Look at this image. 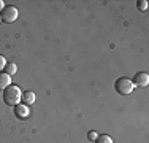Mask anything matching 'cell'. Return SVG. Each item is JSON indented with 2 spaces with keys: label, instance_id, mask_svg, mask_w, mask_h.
<instances>
[{
  "label": "cell",
  "instance_id": "3",
  "mask_svg": "<svg viewBox=\"0 0 149 143\" xmlns=\"http://www.w3.org/2000/svg\"><path fill=\"white\" fill-rule=\"evenodd\" d=\"M0 19H2L3 22H8V24L15 22V21L17 19V10H16V6H13V5L5 6V8L2 10V13H0Z\"/></svg>",
  "mask_w": 149,
  "mask_h": 143
},
{
  "label": "cell",
  "instance_id": "2",
  "mask_svg": "<svg viewBox=\"0 0 149 143\" xmlns=\"http://www.w3.org/2000/svg\"><path fill=\"white\" fill-rule=\"evenodd\" d=\"M114 89H116V92H119L120 95H129L130 92L133 91V83H132V80L122 76V78H119V80L114 83Z\"/></svg>",
  "mask_w": 149,
  "mask_h": 143
},
{
  "label": "cell",
  "instance_id": "7",
  "mask_svg": "<svg viewBox=\"0 0 149 143\" xmlns=\"http://www.w3.org/2000/svg\"><path fill=\"white\" fill-rule=\"evenodd\" d=\"M10 84H11V76L5 72H0V91H5Z\"/></svg>",
  "mask_w": 149,
  "mask_h": 143
},
{
  "label": "cell",
  "instance_id": "11",
  "mask_svg": "<svg viewBox=\"0 0 149 143\" xmlns=\"http://www.w3.org/2000/svg\"><path fill=\"white\" fill-rule=\"evenodd\" d=\"M5 65H6V60H5V57H3V56H0V72H2L3 69H5Z\"/></svg>",
  "mask_w": 149,
  "mask_h": 143
},
{
  "label": "cell",
  "instance_id": "5",
  "mask_svg": "<svg viewBox=\"0 0 149 143\" xmlns=\"http://www.w3.org/2000/svg\"><path fill=\"white\" fill-rule=\"evenodd\" d=\"M15 114L16 118H19V119H26L27 116H29V107L27 105H16L15 107Z\"/></svg>",
  "mask_w": 149,
  "mask_h": 143
},
{
  "label": "cell",
  "instance_id": "10",
  "mask_svg": "<svg viewBox=\"0 0 149 143\" xmlns=\"http://www.w3.org/2000/svg\"><path fill=\"white\" fill-rule=\"evenodd\" d=\"M138 10H141V11H146V10H148V2H146V0H141V2H138Z\"/></svg>",
  "mask_w": 149,
  "mask_h": 143
},
{
  "label": "cell",
  "instance_id": "4",
  "mask_svg": "<svg viewBox=\"0 0 149 143\" xmlns=\"http://www.w3.org/2000/svg\"><path fill=\"white\" fill-rule=\"evenodd\" d=\"M133 86H140V88H144V86L149 84V75L144 73V72H140L133 76Z\"/></svg>",
  "mask_w": 149,
  "mask_h": 143
},
{
  "label": "cell",
  "instance_id": "13",
  "mask_svg": "<svg viewBox=\"0 0 149 143\" xmlns=\"http://www.w3.org/2000/svg\"><path fill=\"white\" fill-rule=\"evenodd\" d=\"M3 8H5V5H3V2H2V0H0V11H2Z\"/></svg>",
  "mask_w": 149,
  "mask_h": 143
},
{
  "label": "cell",
  "instance_id": "6",
  "mask_svg": "<svg viewBox=\"0 0 149 143\" xmlns=\"http://www.w3.org/2000/svg\"><path fill=\"white\" fill-rule=\"evenodd\" d=\"M35 92L33 91H26V92H22V95H21V100H22V103L24 105H32V103L35 102Z\"/></svg>",
  "mask_w": 149,
  "mask_h": 143
},
{
  "label": "cell",
  "instance_id": "1",
  "mask_svg": "<svg viewBox=\"0 0 149 143\" xmlns=\"http://www.w3.org/2000/svg\"><path fill=\"white\" fill-rule=\"evenodd\" d=\"M21 95H22L21 89L15 84H10L8 88L3 91V102L10 107H13V105L16 107V105H19V102H21Z\"/></svg>",
  "mask_w": 149,
  "mask_h": 143
},
{
  "label": "cell",
  "instance_id": "9",
  "mask_svg": "<svg viewBox=\"0 0 149 143\" xmlns=\"http://www.w3.org/2000/svg\"><path fill=\"white\" fill-rule=\"evenodd\" d=\"M95 143H113V138L106 134H102V135H97L95 138Z\"/></svg>",
  "mask_w": 149,
  "mask_h": 143
},
{
  "label": "cell",
  "instance_id": "12",
  "mask_svg": "<svg viewBox=\"0 0 149 143\" xmlns=\"http://www.w3.org/2000/svg\"><path fill=\"white\" fill-rule=\"evenodd\" d=\"M97 132H89V135H87V138H89V140H92V142H95V138H97Z\"/></svg>",
  "mask_w": 149,
  "mask_h": 143
},
{
  "label": "cell",
  "instance_id": "8",
  "mask_svg": "<svg viewBox=\"0 0 149 143\" xmlns=\"http://www.w3.org/2000/svg\"><path fill=\"white\" fill-rule=\"evenodd\" d=\"M17 72V65L15 62H11V64H6L5 65V73L6 75H10V76H11V75H15Z\"/></svg>",
  "mask_w": 149,
  "mask_h": 143
}]
</instances>
